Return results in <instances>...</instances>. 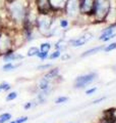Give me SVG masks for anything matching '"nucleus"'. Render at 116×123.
Returning <instances> with one entry per match:
<instances>
[{
    "mask_svg": "<svg viewBox=\"0 0 116 123\" xmlns=\"http://www.w3.org/2000/svg\"><path fill=\"white\" fill-rule=\"evenodd\" d=\"M68 97H65V95H60V97H58L55 98V101H54V103L56 104V105H60V104H65L67 103L68 101Z\"/></svg>",
    "mask_w": 116,
    "mask_h": 123,
    "instance_id": "obj_23",
    "label": "nucleus"
},
{
    "mask_svg": "<svg viewBox=\"0 0 116 123\" xmlns=\"http://www.w3.org/2000/svg\"><path fill=\"white\" fill-rule=\"evenodd\" d=\"M24 59H25L24 55H21V53H16L15 51H11L2 55V60L4 63H12V62L14 63L16 61H21Z\"/></svg>",
    "mask_w": 116,
    "mask_h": 123,
    "instance_id": "obj_12",
    "label": "nucleus"
},
{
    "mask_svg": "<svg viewBox=\"0 0 116 123\" xmlns=\"http://www.w3.org/2000/svg\"><path fill=\"white\" fill-rule=\"evenodd\" d=\"M67 0H50L51 8L55 13H63L66 7Z\"/></svg>",
    "mask_w": 116,
    "mask_h": 123,
    "instance_id": "obj_11",
    "label": "nucleus"
},
{
    "mask_svg": "<svg viewBox=\"0 0 116 123\" xmlns=\"http://www.w3.org/2000/svg\"><path fill=\"white\" fill-rule=\"evenodd\" d=\"M95 0H79V14L80 17L90 18L93 14Z\"/></svg>",
    "mask_w": 116,
    "mask_h": 123,
    "instance_id": "obj_7",
    "label": "nucleus"
},
{
    "mask_svg": "<svg viewBox=\"0 0 116 123\" xmlns=\"http://www.w3.org/2000/svg\"><path fill=\"white\" fill-rule=\"evenodd\" d=\"M115 37H116V33H114V34H112V35L106 37L105 39H103L102 41H103V42H108V41H110V40H112V39H114Z\"/></svg>",
    "mask_w": 116,
    "mask_h": 123,
    "instance_id": "obj_34",
    "label": "nucleus"
},
{
    "mask_svg": "<svg viewBox=\"0 0 116 123\" xmlns=\"http://www.w3.org/2000/svg\"><path fill=\"white\" fill-rule=\"evenodd\" d=\"M111 9V0H95L92 21L94 23H104Z\"/></svg>",
    "mask_w": 116,
    "mask_h": 123,
    "instance_id": "obj_3",
    "label": "nucleus"
},
{
    "mask_svg": "<svg viewBox=\"0 0 116 123\" xmlns=\"http://www.w3.org/2000/svg\"><path fill=\"white\" fill-rule=\"evenodd\" d=\"M21 63H18V64H14V63H5V64L2 66V70L4 71V72H10V71L15 70L16 68L21 67Z\"/></svg>",
    "mask_w": 116,
    "mask_h": 123,
    "instance_id": "obj_16",
    "label": "nucleus"
},
{
    "mask_svg": "<svg viewBox=\"0 0 116 123\" xmlns=\"http://www.w3.org/2000/svg\"><path fill=\"white\" fill-rule=\"evenodd\" d=\"M54 47H55L56 50H60V51H63L66 46H65V43H64V40L63 39H60L59 41H57L55 44H54Z\"/></svg>",
    "mask_w": 116,
    "mask_h": 123,
    "instance_id": "obj_19",
    "label": "nucleus"
},
{
    "mask_svg": "<svg viewBox=\"0 0 116 123\" xmlns=\"http://www.w3.org/2000/svg\"><path fill=\"white\" fill-rule=\"evenodd\" d=\"M60 59H61V61L65 62V61L70 60V59H71V55H69V53H62V55H61V56H60Z\"/></svg>",
    "mask_w": 116,
    "mask_h": 123,
    "instance_id": "obj_31",
    "label": "nucleus"
},
{
    "mask_svg": "<svg viewBox=\"0 0 116 123\" xmlns=\"http://www.w3.org/2000/svg\"><path fill=\"white\" fill-rule=\"evenodd\" d=\"M14 51V37L8 31H0V55Z\"/></svg>",
    "mask_w": 116,
    "mask_h": 123,
    "instance_id": "obj_4",
    "label": "nucleus"
},
{
    "mask_svg": "<svg viewBox=\"0 0 116 123\" xmlns=\"http://www.w3.org/2000/svg\"><path fill=\"white\" fill-rule=\"evenodd\" d=\"M56 14L57 13L55 12L38 13L36 20V29L40 35L46 38L51 37V31L53 29L54 20H55Z\"/></svg>",
    "mask_w": 116,
    "mask_h": 123,
    "instance_id": "obj_2",
    "label": "nucleus"
},
{
    "mask_svg": "<svg viewBox=\"0 0 116 123\" xmlns=\"http://www.w3.org/2000/svg\"><path fill=\"white\" fill-rule=\"evenodd\" d=\"M32 108H34V104H33L32 101L26 102L25 105H24V109L25 110H30V109H32Z\"/></svg>",
    "mask_w": 116,
    "mask_h": 123,
    "instance_id": "obj_30",
    "label": "nucleus"
},
{
    "mask_svg": "<svg viewBox=\"0 0 116 123\" xmlns=\"http://www.w3.org/2000/svg\"><path fill=\"white\" fill-rule=\"evenodd\" d=\"M99 123H114V122H109V121H105V120H102V121H100Z\"/></svg>",
    "mask_w": 116,
    "mask_h": 123,
    "instance_id": "obj_35",
    "label": "nucleus"
},
{
    "mask_svg": "<svg viewBox=\"0 0 116 123\" xmlns=\"http://www.w3.org/2000/svg\"><path fill=\"white\" fill-rule=\"evenodd\" d=\"M11 118H12V116H11L10 113H3V114L0 115V123L10 122Z\"/></svg>",
    "mask_w": 116,
    "mask_h": 123,
    "instance_id": "obj_18",
    "label": "nucleus"
},
{
    "mask_svg": "<svg viewBox=\"0 0 116 123\" xmlns=\"http://www.w3.org/2000/svg\"><path fill=\"white\" fill-rule=\"evenodd\" d=\"M53 67L52 64H43V65H40V66L37 67V70L39 71H46V70H49Z\"/></svg>",
    "mask_w": 116,
    "mask_h": 123,
    "instance_id": "obj_27",
    "label": "nucleus"
},
{
    "mask_svg": "<svg viewBox=\"0 0 116 123\" xmlns=\"http://www.w3.org/2000/svg\"><path fill=\"white\" fill-rule=\"evenodd\" d=\"M94 38V35L92 33H89L87 32L86 34L79 36V37H76V38H73V39H70L68 41V44L72 46V47H80V46H84V44L89 42L90 40H92Z\"/></svg>",
    "mask_w": 116,
    "mask_h": 123,
    "instance_id": "obj_8",
    "label": "nucleus"
},
{
    "mask_svg": "<svg viewBox=\"0 0 116 123\" xmlns=\"http://www.w3.org/2000/svg\"><path fill=\"white\" fill-rule=\"evenodd\" d=\"M51 47H52V45L50 42H43V43H41V45H40V51L49 52Z\"/></svg>",
    "mask_w": 116,
    "mask_h": 123,
    "instance_id": "obj_21",
    "label": "nucleus"
},
{
    "mask_svg": "<svg viewBox=\"0 0 116 123\" xmlns=\"http://www.w3.org/2000/svg\"><path fill=\"white\" fill-rule=\"evenodd\" d=\"M2 91V89H1V87H0V92H1Z\"/></svg>",
    "mask_w": 116,
    "mask_h": 123,
    "instance_id": "obj_37",
    "label": "nucleus"
},
{
    "mask_svg": "<svg viewBox=\"0 0 116 123\" xmlns=\"http://www.w3.org/2000/svg\"><path fill=\"white\" fill-rule=\"evenodd\" d=\"M115 31H116V24H111L109 27H107V28L102 30V32H101V34H100L98 39L100 41H102L103 39H105L106 37L112 35V34H114Z\"/></svg>",
    "mask_w": 116,
    "mask_h": 123,
    "instance_id": "obj_13",
    "label": "nucleus"
},
{
    "mask_svg": "<svg viewBox=\"0 0 116 123\" xmlns=\"http://www.w3.org/2000/svg\"><path fill=\"white\" fill-rule=\"evenodd\" d=\"M29 7L30 2H28V0H9V3L7 4V13L9 15L10 21L22 28Z\"/></svg>",
    "mask_w": 116,
    "mask_h": 123,
    "instance_id": "obj_1",
    "label": "nucleus"
},
{
    "mask_svg": "<svg viewBox=\"0 0 116 123\" xmlns=\"http://www.w3.org/2000/svg\"><path fill=\"white\" fill-rule=\"evenodd\" d=\"M9 123H17V122H16V120H13V121H10Z\"/></svg>",
    "mask_w": 116,
    "mask_h": 123,
    "instance_id": "obj_36",
    "label": "nucleus"
},
{
    "mask_svg": "<svg viewBox=\"0 0 116 123\" xmlns=\"http://www.w3.org/2000/svg\"><path fill=\"white\" fill-rule=\"evenodd\" d=\"M104 46L105 45H98V46H95V47H92L90 49H88L84 52H83L80 55V57H87V56H90V55H96L100 51H103L104 49Z\"/></svg>",
    "mask_w": 116,
    "mask_h": 123,
    "instance_id": "obj_14",
    "label": "nucleus"
},
{
    "mask_svg": "<svg viewBox=\"0 0 116 123\" xmlns=\"http://www.w3.org/2000/svg\"><path fill=\"white\" fill-rule=\"evenodd\" d=\"M0 87H1L2 91H9L11 89V85L6 81H3L1 84H0Z\"/></svg>",
    "mask_w": 116,
    "mask_h": 123,
    "instance_id": "obj_28",
    "label": "nucleus"
},
{
    "mask_svg": "<svg viewBox=\"0 0 116 123\" xmlns=\"http://www.w3.org/2000/svg\"><path fill=\"white\" fill-rule=\"evenodd\" d=\"M64 14L67 18L76 20L80 17L79 14V0H67Z\"/></svg>",
    "mask_w": 116,
    "mask_h": 123,
    "instance_id": "obj_6",
    "label": "nucleus"
},
{
    "mask_svg": "<svg viewBox=\"0 0 116 123\" xmlns=\"http://www.w3.org/2000/svg\"><path fill=\"white\" fill-rule=\"evenodd\" d=\"M98 78V74L95 72H90L87 74L77 76L73 82V88L74 89H83V88L89 86L93 82H95Z\"/></svg>",
    "mask_w": 116,
    "mask_h": 123,
    "instance_id": "obj_5",
    "label": "nucleus"
},
{
    "mask_svg": "<svg viewBox=\"0 0 116 123\" xmlns=\"http://www.w3.org/2000/svg\"><path fill=\"white\" fill-rule=\"evenodd\" d=\"M62 51H60V50H54L52 53H50L49 55V59L48 60H57V59H59V57L61 56V55H62V53H61Z\"/></svg>",
    "mask_w": 116,
    "mask_h": 123,
    "instance_id": "obj_24",
    "label": "nucleus"
},
{
    "mask_svg": "<svg viewBox=\"0 0 116 123\" xmlns=\"http://www.w3.org/2000/svg\"><path fill=\"white\" fill-rule=\"evenodd\" d=\"M98 90V87H91V88H89V89H87L86 90V94H88V95H92V94H94L95 92Z\"/></svg>",
    "mask_w": 116,
    "mask_h": 123,
    "instance_id": "obj_29",
    "label": "nucleus"
},
{
    "mask_svg": "<svg viewBox=\"0 0 116 123\" xmlns=\"http://www.w3.org/2000/svg\"><path fill=\"white\" fill-rule=\"evenodd\" d=\"M115 49H116V42H111V43L104 46L103 51L104 52H110L112 50H115Z\"/></svg>",
    "mask_w": 116,
    "mask_h": 123,
    "instance_id": "obj_22",
    "label": "nucleus"
},
{
    "mask_svg": "<svg viewBox=\"0 0 116 123\" xmlns=\"http://www.w3.org/2000/svg\"><path fill=\"white\" fill-rule=\"evenodd\" d=\"M59 68H53L51 69V70H49L46 74L44 75L45 78H47L48 80H50V81H54L56 78H58L59 77Z\"/></svg>",
    "mask_w": 116,
    "mask_h": 123,
    "instance_id": "obj_15",
    "label": "nucleus"
},
{
    "mask_svg": "<svg viewBox=\"0 0 116 123\" xmlns=\"http://www.w3.org/2000/svg\"><path fill=\"white\" fill-rule=\"evenodd\" d=\"M106 98H107L106 97H101V98H97V99H94V101H93V103H92V104H94V105H96V104H100L101 102L105 101Z\"/></svg>",
    "mask_w": 116,
    "mask_h": 123,
    "instance_id": "obj_33",
    "label": "nucleus"
},
{
    "mask_svg": "<svg viewBox=\"0 0 116 123\" xmlns=\"http://www.w3.org/2000/svg\"><path fill=\"white\" fill-rule=\"evenodd\" d=\"M37 10L39 13H51L54 12L50 5V0H35Z\"/></svg>",
    "mask_w": 116,
    "mask_h": 123,
    "instance_id": "obj_10",
    "label": "nucleus"
},
{
    "mask_svg": "<svg viewBox=\"0 0 116 123\" xmlns=\"http://www.w3.org/2000/svg\"><path fill=\"white\" fill-rule=\"evenodd\" d=\"M37 57L41 61H46L49 59V52H44V51H40L37 55Z\"/></svg>",
    "mask_w": 116,
    "mask_h": 123,
    "instance_id": "obj_26",
    "label": "nucleus"
},
{
    "mask_svg": "<svg viewBox=\"0 0 116 123\" xmlns=\"http://www.w3.org/2000/svg\"><path fill=\"white\" fill-rule=\"evenodd\" d=\"M40 52V48H38L37 46H31L28 49V52H26V56L29 57H33V56H37V55Z\"/></svg>",
    "mask_w": 116,
    "mask_h": 123,
    "instance_id": "obj_17",
    "label": "nucleus"
},
{
    "mask_svg": "<svg viewBox=\"0 0 116 123\" xmlns=\"http://www.w3.org/2000/svg\"><path fill=\"white\" fill-rule=\"evenodd\" d=\"M52 82L53 81H50V80H48L47 78H45V77L43 76L38 82L39 90H40L42 93H44L46 97H48V95L50 94V92L52 91V88H53L52 87Z\"/></svg>",
    "mask_w": 116,
    "mask_h": 123,
    "instance_id": "obj_9",
    "label": "nucleus"
},
{
    "mask_svg": "<svg viewBox=\"0 0 116 123\" xmlns=\"http://www.w3.org/2000/svg\"><path fill=\"white\" fill-rule=\"evenodd\" d=\"M17 98V92L16 91H10L8 94L6 95V102H11Z\"/></svg>",
    "mask_w": 116,
    "mask_h": 123,
    "instance_id": "obj_25",
    "label": "nucleus"
},
{
    "mask_svg": "<svg viewBox=\"0 0 116 123\" xmlns=\"http://www.w3.org/2000/svg\"><path fill=\"white\" fill-rule=\"evenodd\" d=\"M59 27L61 28V30H67V28L69 27V21L65 18H61L59 20Z\"/></svg>",
    "mask_w": 116,
    "mask_h": 123,
    "instance_id": "obj_20",
    "label": "nucleus"
},
{
    "mask_svg": "<svg viewBox=\"0 0 116 123\" xmlns=\"http://www.w3.org/2000/svg\"><path fill=\"white\" fill-rule=\"evenodd\" d=\"M16 120V122L17 123H25V122H26L29 120V117H26V116H21V117H19V118H17V119H15Z\"/></svg>",
    "mask_w": 116,
    "mask_h": 123,
    "instance_id": "obj_32",
    "label": "nucleus"
}]
</instances>
